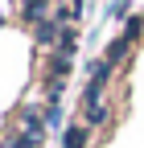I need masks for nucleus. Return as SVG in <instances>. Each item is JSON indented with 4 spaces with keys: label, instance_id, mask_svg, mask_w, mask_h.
Instances as JSON below:
<instances>
[{
    "label": "nucleus",
    "instance_id": "obj_4",
    "mask_svg": "<svg viewBox=\"0 0 144 148\" xmlns=\"http://www.w3.org/2000/svg\"><path fill=\"white\" fill-rule=\"evenodd\" d=\"M123 53H128V37H115V41L107 45V53H103V62L111 66V70H115V66L123 62Z\"/></svg>",
    "mask_w": 144,
    "mask_h": 148
},
{
    "label": "nucleus",
    "instance_id": "obj_8",
    "mask_svg": "<svg viewBox=\"0 0 144 148\" xmlns=\"http://www.w3.org/2000/svg\"><path fill=\"white\" fill-rule=\"evenodd\" d=\"M45 123L49 127H62V107H45Z\"/></svg>",
    "mask_w": 144,
    "mask_h": 148
},
{
    "label": "nucleus",
    "instance_id": "obj_6",
    "mask_svg": "<svg viewBox=\"0 0 144 148\" xmlns=\"http://www.w3.org/2000/svg\"><path fill=\"white\" fill-rule=\"evenodd\" d=\"M86 115H91V119H86V127H91V123H95V127H103L107 119H111V107H107V103H99V107H91V111H86Z\"/></svg>",
    "mask_w": 144,
    "mask_h": 148
},
{
    "label": "nucleus",
    "instance_id": "obj_2",
    "mask_svg": "<svg viewBox=\"0 0 144 148\" xmlns=\"http://www.w3.org/2000/svg\"><path fill=\"white\" fill-rule=\"evenodd\" d=\"M21 8H25V21H29V25H41L45 16H49V12H45L49 0H21Z\"/></svg>",
    "mask_w": 144,
    "mask_h": 148
},
{
    "label": "nucleus",
    "instance_id": "obj_9",
    "mask_svg": "<svg viewBox=\"0 0 144 148\" xmlns=\"http://www.w3.org/2000/svg\"><path fill=\"white\" fill-rule=\"evenodd\" d=\"M107 16H128V0H115L111 8H107Z\"/></svg>",
    "mask_w": 144,
    "mask_h": 148
},
{
    "label": "nucleus",
    "instance_id": "obj_5",
    "mask_svg": "<svg viewBox=\"0 0 144 148\" xmlns=\"http://www.w3.org/2000/svg\"><path fill=\"white\" fill-rule=\"evenodd\" d=\"M0 148H41V140H33V136H25V132H12Z\"/></svg>",
    "mask_w": 144,
    "mask_h": 148
},
{
    "label": "nucleus",
    "instance_id": "obj_1",
    "mask_svg": "<svg viewBox=\"0 0 144 148\" xmlns=\"http://www.w3.org/2000/svg\"><path fill=\"white\" fill-rule=\"evenodd\" d=\"M41 127H45V115H41L37 107H29L25 115H21V132H25V136H33V140H41Z\"/></svg>",
    "mask_w": 144,
    "mask_h": 148
},
{
    "label": "nucleus",
    "instance_id": "obj_7",
    "mask_svg": "<svg viewBox=\"0 0 144 148\" xmlns=\"http://www.w3.org/2000/svg\"><path fill=\"white\" fill-rule=\"evenodd\" d=\"M144 29V16H128V25H123V37H128V41H132V37Z\"/></svg>",
    "mask_w": 144,
    "mask_h": 148
},
{
    "label": "nucleus",
    "instance_id": "obj_3",
    "mask_svg": "<svg viewBox=\"0 0 144 148\" xmlns=\"http://www.w3.org/2000/svg\"><path fill=\"white\" fill-rule=\"evenodd\" d=\"M86 140H91V127H66L62 132V148H86Z\"/></svg>",
    "mask_w": 144,
    "mask_h": 148
}]
</instances>
